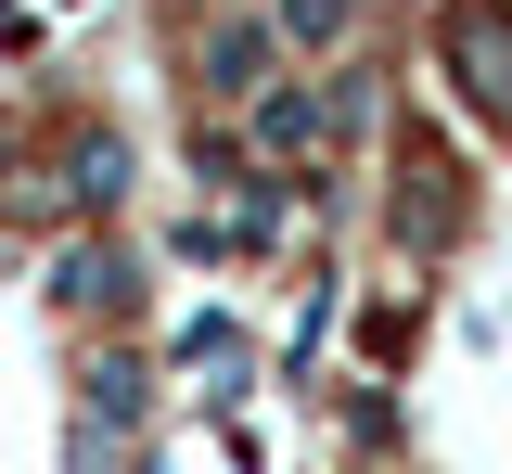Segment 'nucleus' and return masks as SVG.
<instances>
[{"mask_svg": "<svg viewBox=\"0 0 512 474\" xmlns=\"http://www.w3.org/2000/svg\"><path fill=\"white\" fill-rule=\"evenodd\" d=\"M0 231H64V180H52V154H13V167H0Z\"/></svg>", "mask_w": 512, "mask_h": 474, "instance_id": "11", "label": "nucleus"}, {"mask_svg": "<svg viewBox=\"0 0 512 474\" xmlns=\"http://www.w3.org/2000/svg\"><path fill=\"white\" fill-rule=\"evenodd\" d=\"M0 13H13V0H0Z\"/></svg>", "mask_w": 512, "mask_h": 474, "instance_id": "13", "label": "nucleus"}, {"mask_svg": "<svg viewBox=\"0 0 512 474\" xmlns=\"http://www.w3.org/2000/svg\"><path fill=\"white\" fill-rule=\"evenodd\" d=\"M269 77H295L282 39H269V13H205V26H192V103H205V116H244Z\"/></svg>", "mask_w": 512, "mask_h": 474, "instance_id": "4", "label": "nucleus"}, {"mask_svg": "<svg viewBox=\"0 0 512 474\" xmlns=\"http://www.w3.org/2000/svg\"><path fill=\"white\" fill-rule=\"evenodd\" d=\"M141 436H154L141 346H90L77 359V423H64V474H141Z\"/></svg>", "mask_w": 512, "mask_h": 474, "instance_id": "1", "label": "nucleus"}, {"mask_svg": "<svg viewBox=\"0 0 512 474\" xmlns=\"http://www.w3.org/2000/svg\"><path fill=\"white\" fill-rule=\"evenodd\" d=\"M436 77L487 129H512V0H448L436 13Z\"/></svg>", "mask_w": 512, "mask_h": 474, "instance_id": "3", "label": "nucleus"}, {"mask_svg": "<svg viewBox=\"0 0 512 474\" xmlns=\"http://www.w3.org/2000/svg\"><path fill=\"white\" fill-rule=\"evenodd\" d=\"M52 180H64V218L103 231V218H128V193H141V141H128L116 116H77V129L52 141Z\"/></svg>", "mask_w": 512, "mask_h": 474, "instance_id": "6", "label": "nucleus"}, {"mask_svg": "<svg viewBox=\"0 0 512 474\" xmlns=\"http://www.w3.org/2000/svg\"><path fill=\"white\" fill-rule=\"evenodd\" d=\"M205 13H256V0H205Z\"/></svg>", "mask_w": 512, "mask_h": 474, "instance_id": "12", "label": "nucleus"}, {"mask_svg": "<svg viewBox=\"0 0 512 474\" xmlns=\"http://www.w3.org/2000/svg\"><path fill=\"white\" fill-rule=\"evenodd\" d=\"M461 218H474L461 154H448L436 129H397V154H384V244H397V257H448Z\"/></svg>", "mask_w": 512, "mask_h": 474, "instance_id": "2", "label": "nucleus"}, {"mask_svg": "<svg viewBox=\"0 0 512 474\" xmlns=\"http://www.w3.org/2000/svg\"><path fill=\"white\" fill-rule=\"evenodd\" d=\"M231 129H244V154L269 167V180H308V167H333V103H320V77H269Z\"/></svg>", "mask_w": 512, "mask_h": 474, "instance_id": "5", "label": "nucleus"}, {"mask_svg": "<svg viewBox=\"0 0 512 474\" xmlns=\"http://www.w3.org/2000/svg\"><path fill=\"white\" fill-rule=\"evenodd\" d=\"M256 13H269V39H282V65H346L359 26H372V0H256Z\"/></svg>", "mask_w": 512, "mask_h": 474, "instance_id": "8", "label": "nucleus"}, {"mask_svg": "<svg viewBox=\"0 0 512 474\" xmlns=\"http://www.w3.org/2000/svg\"><path fill=\"white\" fill-rule=\"evenodd\" d=\"M141 474H154V462H141Z\"/></svg>", "mask_w": 512, "mask_h": 474, "instance_id": "14", "label": "nucleus"}, {"mask_svg": "<svg viewBox=\"0 0 512 474\" xmlns=\"http://www.w3.org/2000/svg\"><path fill=\"white\" fill-rule=\"evenodd\" d=\"M52 308L90 321V334L141 321V257H128L116 231H64V244H52Z\"/></svg>", "mask_w": 512, "mask_h": 474, "instance_id": "7", "label": "nucleus"}, {"mask_svg": "<svg viewBox=\"0 0 512 474\" xmlns=\"http://www.w3.org/2000/svg\"><path fill=\"white\" fill-rule=\"evenodd\" d=\"M320 103H333V154H346V141H372V129H384V65H359V52H346V65H320Z\"/></svg>", "mask_w": 512, "mask_h": 474, "instance_id": "10", "label": "nucleus"}, {"mask_svg": "<svg viewBox=\"0 0 512 474\" xmlns=\"http://www.w3.org/2000/svg\"><path fill=\"white\" fill-rule=\"evenodd\" d=\"M282 231H295V180H269V167H256L244 193L218 205V244H231V257H269Z\"/></svg>", "mask_w": 512, "mask_h": 474, "instance_id": "9", "label": "nucleus"}]
</instances>
